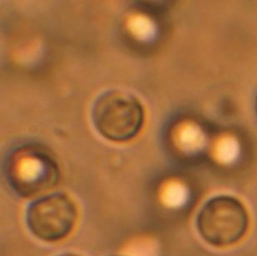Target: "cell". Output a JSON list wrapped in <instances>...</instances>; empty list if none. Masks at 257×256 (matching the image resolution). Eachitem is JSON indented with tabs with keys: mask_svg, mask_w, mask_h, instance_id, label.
I'll list each match as a JSON object with an SVG mask.
<instances>
[{
	"mask_svg": "<svg viewBox=\"0 0 257 256\" xmlns=\"http://www.w3.org/2000/svg\"><path fill=\"white\" fill-rule=\"evenodd\" d=\"M92 123L107 140L122 143L137 137L145 121L139 98L123 90H107L96 98L91 111Z\"/></svg>",
	"mask_w": 257,
	"mask_h": 256,
	"instance_id": "6da1fadb",
	"label": "cell"
},
{
	"mask_svg": "<svg viewBox=\"0 0 257 256\" xmlns=\"http://www.w3.org/2000/svg\"><path fill=\"white\" fill-rule=\"evenodd\" d=\"M249 226L247 209L234 196H213L197 214V231L207 244L217 248L237 244L247 234Z\"/></svg>",
	"mask_w": 257,
	"mask_h": 256,
	"instance_id": "7a4b0ae2",
	"label": "cell"
},
{
	"mask_svg": "<svg viewBox=\"0 0 257 256\" xmlns=\"http://www.w3.org/2000/svg\"><path fill=\"white\" fill-rule=\"evenodd\" d=\"M6 179L15 193L33 198L50 191L58 185L60 172L49 155L36 150L18 151L6 165Z\"/></svg>",
	"mask_w": 257,
	"mask_h": 256,
	"instance_id": "3957f363",
	"label": "cell"
},
{
	"mask_svg": "<svg viewBox=\"0 0 257 256\" xmlns=\"http://www.w3.org/2000/svg\"><path fill=\"white\" fill-rule=\"evenodd\" d=\"M78 215L77 206L68 195L55 193L31 203L26 220L29 230L39 239L57 242L73 231Z\"/></svg>",
	"mask_w": 257,
	"mask_h": 256,
	"instance_id": "277c9868",
	"label": "cell"
},
{
	"mask_svg": "<svg viewBox=\"0 0 257 256\" xmlns=\"http://www.w3.org/2000/svg\"><path fill=\"white\" fill-rule=\"evenodd\" d=\"M59 256H80V255H78V254H61V255H59Z\"/></svg>",
	"mask_w": 257,
	"mask_h": 256,
	"instance_id": "5b68a950",
	"label": "cell"
}]
</instances>
